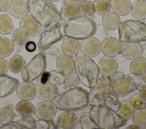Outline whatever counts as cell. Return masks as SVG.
<instances>
[{
  "instance_id": "obj_8",
  "label": "cell",
  "mask_w": 146,
  "mask_h": 129,
  "mask_svg": "<svg viewBox=\"0 0 146 129\" xmlns=\"http://www.w3.org/2000/svg\"><path fill=\"white\" fill-rule=\"evenodd\" d=\"M46 67V57L41 52H39L32 58L22 71V80L29 82L34 81L43 74Z\"/></svg>"
},
{
  "instance_id": "obj_31",
  "label": "cell",
  "mask_w": 146,
  "mask_h": 129,
  "mask_svg": "<svg viewBox=\"0 0 146 129\" xmlns=\"http://www.w3.org/2000/svg\"><path fill=\"white\" fill-rule=\"evenodd\" d=\"M9 69L15 73H18L23 70L26 66V61L25 59L20 55H16L13 56L9 63Z\"/></svg>"
},
{
  "instance_id": "obj_33",
  "label": "cell",
  "mask_w": 146,
  "mask_h": 129,
  "mask_svg": "<svg viewBox=\"0 0 146 129\" xmlns=\"http://www.w3.org/2000/svg\"><path fill=\"white\" fill-rule=\"evenodd\" d=\"M135 109L131 105L129 100L125 99L120 102L118 110L119 115L123 118L128 120L132 118Z\"/></svg>"
},
{
  "instance_id": "obj_10",
  "label": "cell",
  "mask_w": 146,
  "mask_h": 129,
  "mask_svg": "<svg viewBox=\"0 0 146 129\" xmlns=\"http://www.w3.org/2000/svg\"><path fill=\"white\" fill-rule=\"evenodd\" d=\"M36 94L42 101H52L58 95V89L56 85L45 82L39 83L36 88Z\"/></svg>"
},
{
  "instance_id": "obj_55",
  "label": "cell",
  "mask_w": 146,
  "mask_h": 129,
  "mask_svg": "<svg viewBox=\"0 0 146 129\" xmlns=\"http://www.w3.org/2000/svg\"><path fill=\"white\" fill-rule=\"evenodd\" d=\"M6 107L10 108V109L13 110V105L11 103H7V104L6 105Z\"/></svg>"
},
{
  "instance_id": "obj_16",
  "label": "cell",
  "mask_w": 146,
  "mask_h": 129,
  "mask_svg": "<svg viewBox=\"0 0 146 129\" xmlns=\"http://www.w3.org/2000/svg\"><path fill=\"white\" fill-rule=\"evenodd\" d=\"M19 85V81L14 77L3 74L0 75V98L10 95Z\"/></svg>"
},
{
  "instance_id": "obj_37",
  "label": "cell",
  "mask_w": 146,
  "mask_h": 129,
  "mask_svg": "<svg viewBox=\"0 0 146 129\" xmlns=\"http://www.w3.org/2000/svg\"><path fill=\"white\" fill-rule=\"evenodd\" d=\"M13 31V24L10 18L4 14H0V34H9Z\"/></svg>"
},
{
  "instance_id": "obj_27",
  "label": "cell",
  "mask_w": 146,
  "mask_h": 129,
  "mask_svg": "<svg viewBox=\"0 0 146 129\" xmlns=\"http://www.w3.org/2000/svg\"><path fill=\"white\" fill-rule=\"evenodd\" d=\"M131 13L137 20L146 19V1L137 0L131 5Z\"/></svg>"
},
{
  "instance_id": "obj_4",
  "label": "cell",
  "mask_w": 146,
  "mask_h": 129,
  "mask_svg": "<svg viewBox=\"0 0 146 129\" xmlns=\"http://www.w3.org/2000/svg\"><path fill=\"white\" fill-rule=\"evenodd\" d=\"M75 68L80 81L86 86L93 88L98 80V66L90 57L83 55L77 57L75 61Z\"/></svg>"
},
{
  "instance_id": "obj_24",
  "label": "cell",
  "mask_w": 146,
  "mask_h": 129,
  "mask_svg": "<svg viewBox=\"0 0 146 129\" xmlns=\"http://www.w3.org/2000/svg\"><path fill=\"white\" fill-rule=\"evenodd\" d=\"M102 22L107 30H114L119 27L121 20L117 14L113 11H109L103 15Z\"/></svg>"
},
{
  "instance_id": "obj_47",
  "label": "cell",
  "mask_w": 146,
  "mask_h": 129,
  "mask_svg": "<svg viewBox=\"0 0 146 129\" xmlns=\"http://www.w3.org/2000/svg\"><path fill=\"white\" fill-rule=\"evenodd\" d=\"M9 69V63L6 60L0 58V75L6 74Z\"/></svg>"
},
{
  "instance_id": "obj_19",
  "label": "cell",
  "mask_w": 146,
  "mask_h": 129,
  "mask_svg": "<svg viewBox=\"0 0 146 129\" xmlns=\"http://www.w3.org/2000/svg\"><path fill=\"white\" fill-rule=\"evenodd\" d=\"M9 9L13 16L23 18L30 13L29 0H13Z\"/></svg>"
},
{
  "instance_id": "obj_34",
  "label": "cell",
  "mask_w": 146,
  "mask_h": 129,
  "mask_svg": "<svg viewBox=\"0 0 146 129\" xmlns=\"http://www.w3.org/2000/svg\"><path fill=\"white\" fill-rule=\"evenodd\" d=\"M61 14L64 17L68 19L80 15L78 5L70 2L66 3L62 6Z\"/></svg>"
},
{
  "instance_id": "obj_52",
  "label": "cell",
  "mask_w": 146,
  "mask_h": 129,
  "mask_svg": "<svg viewBox=\"0 0 146 129\" xmlns=\"http://www.w3.org/2000/svg\"><path fill=\"white\" fill-rule=\"evenodd\" d=\"M69 2L72 3L73 4L78 5L79 3H80L82 2L85 1V0H67Z\"/></svg>"
},
{
  "instance_id": "obj_23",
  "label": "cell",
  "mask_w": 146,
  "mask_h": 129,
  "mask_svg": "<svg viewBox=\"0 0 146 129\" xmlns=\"http://www.w3.org/2000/svg\"><path fill=\"white\" fill-rule=\"evenodd\" d=\"M62 51L72 57H75L80 49V43L79 41L74 38L65 36L62 43Z\"/></svg>"
},
{
  "instance_id": "obj_6",
  "label": "cell",
  "mask_w": 146,
  "mask_h": 129,
  "mask_svg": "<svg viewBox=\"0 0 146 129\" xmlns=\"http://www.w3.org/2000/svg\"><path fill=\"white\" fill-rule=\"evenodd\" d=\"M29 7L31 15L44 27L60 18L56 8L50 0H29Z\"/></svg>"
},
{
  "instance_id": "obj_45",
  "label": "cell",
  "mask_w": 146,
  "mask_h": 129,
  "mask_svg": "<svg viewBox=\"0 0 146 129\" xmlns=\"http://www.w3.org/2000/svg\"><path fill=\"white\" fill-rule=\"evenodd\" d=\"M129 101L135 109L146 107V102L138 93H135L131 95Z\"/></svg>"
},
{
  "instance_id": "obj_32",
  "label": "cell",
  "mask_w": 146,
  "mask_h": 129,
  "mask_svg": "<svg viewBox=\"0 0 146 129\" xmlns=\"http://www.w3.org/2000/svg\"><path fill=\"white\" fill-rule=\"evenodd\" d=\"M132 119L133 124L140 128H146V107L136 109Z\"/></svg>"
},
{
  "instance_id": "obj_5",
  "label": "cell",
  "mask_w": 146,
  "mask_h": 129,
  "mask_svg": "<svg viewBox=\"0 0 146 129\" xmlns=\"http://www.w3.org/2000/svg\"><path fill=\"white\" fill-rule=\"evenodd\" d=\"M118 28L120 42L146 41V23L140 20L129 19L121 22Z\"/></svg>"
},
{
  "instance_id": "obj_30",
  "label": "cell",
  "mask_w": 146,
  "mask_h": 129,
  "mask_svg": "<svg viewBox=\"0 0 146 129\" xmlns=\"http://www.w3.org/2000/svg\"><path fill=\"white\" fill-rule=\"evenodd\" d=\"M16 112L21 116H32L34 114L35 107L29 101L22 99L16 105Z\"/></svg>"
},
{
  "instance_id": "obj_1",
  "label": "cell",
  "mask_w": 146,
  "mask_h": 129,
  "mask_svg": "<svg viewBox=\"0 0 146 129\" xmlns=\"http://www.w3.org/2000/svg\"><path fill=\"white\" fill-rule=\"evenodd\" d=\"M90 95L88 91L80 87L70 88L58 94L54 99L57 109L64 111L80 110L89 103Z\"/></svg>"
},
{
  "instance_id": "obj_12",
  "label": "cell",
  "mask_w": 146,
  "mask_h": 129,
  "mask_svg": "<svg viewBox=\"0 0 146 129\" xmlns=\"http://www.w3.org/2000/svg\"><path fill=\"white\" fill-rule=\"evenodd\" d=\"M80 50L83 55L95 57L101 51V43L96 38L90 36L83 39L80 44Z\"/></svg>"
},
{
  "instance_id": "obj_20",
  "label": "cell",
  "mask_w": 146,
  "mask_h": 129,
  "mask_svg": "<svg viewBox=\"0 0 146 129\" xmlns=\"http://www.w3.org/2000/svg\"><path fill=\"white\" fill-rule=\"evenodd\" d=\"M16 92L17 96L20 99L30 101L35 97L36 88L31 82L24 81L18 85Z\"/></svg>"
},
{
  "instance_id": "obj_14",
  "label": "cell",
  "mask_w": 146,
  "mask_h": 129,
  "mask_svg": "<svg viewBox=\"0 0 146 129\" xmlns=\"http://www.w3.org/2000/svg\"><path fill=\"white\" fill-rule=\"evenodd\" d=\"M19 27L29 36L34 37L38 35L42 28L40 23L32 15H27L22 18Z\"/></svg>"
},
{
  "instance_id": "obj_2",
  "label": "cell",
  "mask_w": 146,
  "mask_h": 129,
  "mask_svg": "<svg viewBox=\"0 0 146 129\" xmlns=\"http://www.w3.org/2000/svg\"><path fill=\"white\" fill-rule=\"evenodd\" d=\"M89 116L98 128L116 129L123 127L127 123L116 111L104 106L94 105L89 111Z\"/></svg>"
},
{
  "instance_id": "obj_11",
  "label": "cell",
  "mask_w": 146,
  "mask_h": 129,
  "mask_svg": "<svg viewBox=\"0 0 146 129\" xmlns=\"http://www.w3.org/2000/svg\"><path fill=\"white\" fill-rule=\"evenodd\" d=\"M93 101L96 105L104 106L115 111H117L119 108L120 101L113 92L108 91L102 94H95Z\"/></svg>"
},
{
  "instance_id": "obj_40",
  "label": "cell",
  "mask_w": 146,
  "mask_h": 129,
  "mask_svg": "<svg viewBox=\"0 0 146 129\" xmlns=\"http://www.w3.org/2000/svg\"><path fill=\"white\" fill-rule=\"evenodd\" d=\"M14 122L19 124L22 129H34L35 128L36 120L31 116H22Z\"/></svg>"
},
{
  "instance_id": "obj_22",
  "label": "cell",
  "mask_w": 146,
  "mask_h": 129,
  "mask_svg": "<svg viewBox=\"0 0 146 129\" xmlns=\"http://www.w3.org/2000/svg\"><path fill=\"white\" fill-rule=\"evenodd\" d=\"M56 66L59 72L66 75L74 71L75 61L72 57L64 53L61 54L56 59Z\"/></svg>"
},
{
  "instance_id": "obj_43",
  "label": "cell",
  "mask_w": 146,
  "mask_h": 129,
  "mask_svg": "<svg viewBox=\"0 0 146 129\" xmlns=\"http://www.w3.org/2000/svg\"><path fill=\"white\" fill-rule=\"evenodd\" d=\"M78 123H79V126L82 129L98 128V127L91 118L86 115H82L78 120Z\"/></svg>"
},
{
  "instance_id": "obj_18",
  "label": "cell",
  "mask_w": 146,
  "mask_h": 129,
  "mask_svg": "<svg viewBox=\"0 0 146 129\" xmlns=\"http://www.w3.org/2000/svg\"><path fill=\"white\" fill-rule=\"evenodd\" d=\"M99 73L104 76L110 77L117 70V64L113 57L104 56L98 64Z\"/></svg>"
},
{
  "instance_id": "obj_54",
  "label": "cell",
  "mask_w": 146,
  "mask_h": 129,
  "mask_svg": "<svg viewBox=\"0 0 146 129\" xmlns=\"http://www.w3.org/2000/svg\"><path fill=\"white\" fill-rule=\"evenodd\" d=\"M142 76V78L144 80V82L146 84V71L141 75Z\"/></svg>"
},
{
  "instance_id": "obj_38",
  "label": "cell",
  "mask_w": 146,
  "mask_h": 129,
  "mask_svg": "<svg viewBox=\"0 0 146 129\" xmlns=\"http://www.w3.org/2000/svg\"><path fill=\"white\" fill-rule=\"evenodd\" d=\"M94 5L95 13L99 15H103L111 9L110 0H95Z\"/></svg>"
},
{
  "instance_id": "obj_9",
  "label": "cell",
  "mask_w": 146,
  "mask_h": 129,
  "mask_svg": "<svg viewBox=\"0 0 146 129\" xmlns=\"http://www.w3.org/2000/svg\"><path fill=\"white\" fill-rule=\"evenodd\" d=\"M138 89L137 85L132 80L125 76H121L111 83L112 92L117 96L124 97Z\"/></svg>"
},
{
  "instance_id": "obj_26",
  "label": "cell",
  "mask_w": 146,
  "mask_h": 129,
  "mask_svg": "<svg viewBox=\"0 0 146 129\" xmlns=\"http://www.w3.org/2000/svg\"><path fill=\"white\" fill-rule=\"evenodd\" d=\"M131 3L129 0H111V8L119 15L124 16L131 11Z\"/></svg>"
},
{
  "instance_id": "obj_35",
  "label": "cell",
  "mask_w": 146,
  "mask_h": 129,
  "mask_svg": "<svg viewBox=\"0 0 146 129\" xmlns=\"http://www.w3.org/2000/svg\"><path fill=\"white\" fill-rule=\"evenodd\" d=\"M14 50V45L11 40L1 36L0 37V57L9 56Z\"/></svg>"
},
{
  "instance_id": "obj_46",
  "label": "cell",
  "mask_w": 146,
  "mask_h": 129,
  "mask_svg": "<svg viewBox=\"0 0 146 129\" xmlns=\"http://www.w3.org/2000/svg\"><path fill=\"white\" fill-rule=\"evenodd\" d=\"M57 128L58 127L51 119H40L36 121L35 126V129H55Z\"/></svg>"
},
{
  "instance_id": "obj_36",
  "label": "cell",
  "mask_w": 146,
  "mask_h": 129,
  "mask_svg": "<svg viewBox=\"0 0 146 129\" xmlns=\"http://www.w3.org/2000/svg\"><path fill=\"white\" fill-rule=\"evenodd\" d=\"M80 15L88 17L92 16L95 13L94 3L91 1L85 0L78 5Z\"/></svg>"
},
{
  "instance_id": "obj_15",
  "label": "cell",
  "mask_w": 146,
  "mask_h": 129,
  "mask_svg": "<svg viewBox=\"0 0 146 129\" xmlns=\"http://www.w3.org/2000/svg\"><path fill=\"white\" fill-rule=\"evenodd\" d=\"M121 42L114 37H107L101 43V51L104 55L107 56H117L121 53Z\"/></svg>"
},
{
  "instance_id": "obj_29",
  "label": "cell",
  "mask_w": 146,
  "mask_h": 129,
  "mask_svg": "<svg viewBox=\"0 0 146 129\" xmlns=\"http://www.w3.org/2000/svg\"><path fill=\"white\" fill-rule=\"evenodd\" d=\"M129 69L134 75L141 76L146 71V59L139 56L133 59L129 65Z\"/></svg>"
},
{
  "instance_id": "obj_17",
  "label": "cell",
  "mask_w": 146,
  "mask_h": 129,
  "mask_svg": "<svg viewBox=\"0 0 146 129\" xmlns=\"http://www.w3.org/2000/svg\"><path fill=\"white\" fill-rule=\"evenodd\" d=\"M143 48L139 42H125L121 45V54L125 59L133 60L140 56Z\"/></svg>"
},
{
  "instance_id": "obj_25",
  "label": "cell",
  "mask_w": 146,
  "mask_h": 129,
  "mask_svg": "<svg viewBox=\"0 0 146 129\" xmlns=\"http://www.w3.org/2000/svg\"><path fill=\"white\" fill-rule=\"evenodd\" d=\"M11 38L14 45L13 51L17 50V52L19 51L18 48L21 49V48L25 46L29 41V35L20 28H17L13 31Z\"/></svg>"
},
{
  "instance_id": "obj_51",
  "label": "cell",
  "mask_w": 146,
  "mask_h": 129,
  "mask_svg": "<svg viewBox=\"0 0 146 129\" xmlns=\"http://www.w3.org/2000/svg\"><path fill=\"white\" fill-rule=\"evenodd\" d=\"M139 94L146 102V85H143L139 89Z\"/></svg>"
},
{
  "instance_id": "obj_49",
  "label": "cell",
  "mask_w": 146,
  "mask_h": 129,
  "mask_svg": "<svg viewBox=\"0 0 146 129\" xmlns=\"http://www.w3.org/2000/svg\"><path fill=\"white\" fill-rule=\"evenodd\" d=\"M1 129H22V128L15 122H11L9 123L1 125Z\"/></svg>"
},
{
  "instance_id": "obj_56",
  "label": "cell",
  "mask_w": 146,
  "mask_h": 129,
  "mask_svg": "<svg viewBox=\"0 0 146 129\" xmlns=\"http://www.w3.org/2000/svg\"><path fill=\"white\" fill-rule=\"evenodd\" d=\"M50 1H52V2H58V1H60V0H50Z\"/></svg>"
},
{
  "instance_id": "obj_53",
  "label": "cell",
  "mask_w": 146,
  "mask_h": 129,
  "mask_svg": "<svg viewBox=\"0 0 146 129\" xmlns=\"http://www.w3.org/2000/svg\"><path fill=\"white\" fill-rule=\"evenodd\" d=\"M127 129H139L140 128L136 126V124H132V125H129L127 128Z\"/></svg>"
},
{
  "instance_id": "obj_42",
  "label": "cell",
  "mask_w": 146,
  "mask_h": 129,
  "mask_svg": "<svg viewBox=\"0 0 146 129\" xmlns=\"http://www.w3.org/2000/svg\"><path fill=\"white\" fill-rule=\"evenodd\" d=\"M13 110L5 107L0 109V125L5 124L12 122L14 118Z\"/></svg>"
},
{
  "instance_id": "obj_13",
  "label": "cell",
  "mask_w": 146,
  "mask_h": 129,
  "mask_svg": "<svg viewBox=\"0 0 146 129\" xmlns=\"http://www.w3.org/2000/svg\"><path fill=\"white\" fill-rule=\"evenodd\" d=\"M57 107L51 101H43L35 107L34 114L39 119L50 120L56 114Z\"/></svg>"
},
{
  "instance_id": "obj_44",
  "label": "cell",
  "mask_w": 146,
  "mask_h": 129,
  "mask_svg": "<svg viewBox=\"0 0 146 129\" xmlns=\"http://www.w3.org/2000/svg\"><path fill=\"white\" fill-rule=\"evenodd\" d=\"M41 53L48 59H57L60 55V51L55 45H51L43 49Z\"/></svg>"
},
{
  "instance_id": "obj_39",
  "label": "cell",
  "mask_w": 146,
  "mask_h": 129,
  "mask_svg": "<svg viewBox=\"0 0 146 129\" xmlns=\"http://www.w3.org/2000/svg\"><path fill=\"white\" fill-rule=\"evenodd\" d=\"M65 76L58 70H52L48 72L47 81L56 86L60 85L63 83Z\"/></svg>"
},
{
  "instance_id": "obj_28",
  "label": "cell",
  "mask_w": 146,
  "mask_h": 129,
  "mask_svg": "<svg viewBox=\"0 0 146 129\" xmlns=\"http://www.w3.org/2000/svg\"><path fill=\"white\" fill-rule=\"evenodd\" d=\"M111 83L110 77L102 76L98 80L95 86L92 88V90L94 94H102L110 91Z\"/></svg>"
},
{
  "instance_id": "obj_41",
  "label": "cell",
  "mask_w": 146,
  "mask_h": 129,
  "mask_svg": "<svg viewBox=\"0 0 146 129\" xmlns=\"http://www.w3.org/2000/svg\"><path fill=\"white\" fill-rule=\"evenodd\" d=\"M80 81V79L76 73L72 72L65 76L63 83L66 88L70 89L78 86Z\"/></svg>"
},
{
  "instance_id": "obj_50",
  "label": "cell",
  "mask_w": 146,
  "mask_h": 129,
  "mask_svg": "<svg viewBox=\"0 0 146 129\" xmlns=\"http://www.w3.org/2000/svg\"><path fill=\"white\" fill-rule=\"evenodd\" d=\"M36 47V44L32 41H29L25 45L26 49L30 52H34L35 50Z\"/></svg>"
},
{
  "instance_id": "obj_3",
  "label": "cell",
  "mask_w": 146,
  "mask_h": 129,
  "mask_svg": "<svg viewBox=\"0 0 146 129\" xmlns=\"http://www.w3.org/2000/svg\"><path fill=\"white\" fill-rule=\"evenodd\" d=\"M96 31L95 23L91 19L83 15L69 19L63 27V33L66 36L77 40H83L92 36Z\"/></svg>"
},
{
  "instance_id": "obj_48",
  "label": "cell",
  "mask_w": 146,
  "mask_h": 129,
  "mask_svg": "<svg viewBox=\"0 0 146 129\" xmlns=\"http://www.w3.org/2000/svg\"><path fill=\"white\" fill-rule=\"evenodd\" d=\"M13 0H0V11L5 12L7 11L11 4Z\"/></svg>"
},
{
  "instance_id": "obj_21",
  "label": "cell",
  "mask_w": 146,
  "mask_h": 129,
  "mask_svg": "<svg viewBox=\"0 0 146 129\" xmlns=\"http://www.w3.org/2000/svg\"><path fill=\"white\" fill-rule=\"evenodd\" d=\"M58 126L63 129H74L78 124L76 115L71 111L62 113L58 118Z\"/></svg>"
},
{
  "instance_id": "obj_7",
  "label": "cell",
  "mask_w": 146,
  "mask_h": 129,
  "mask_svg": "<svg viewBox=\"0 0 146 129\" xmlns=\"http://www.w3.org/2000/svg\"><path fill=\"white\" fill-rule=\"evenodd\" d=\"M63 37L59 20H55L44 27L40 31L38 41L39 52L48 46L59 41Z\"/></svg>"
}]
</instances>
